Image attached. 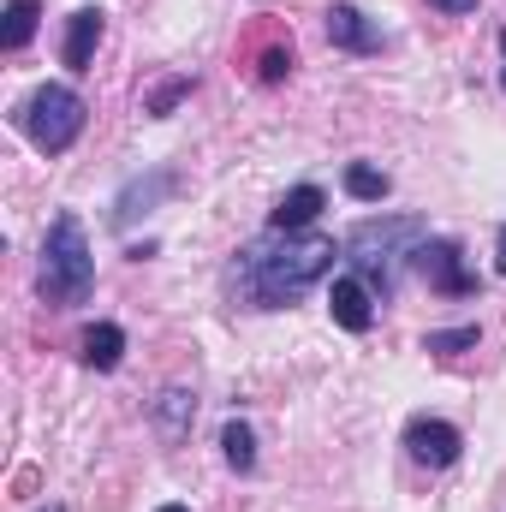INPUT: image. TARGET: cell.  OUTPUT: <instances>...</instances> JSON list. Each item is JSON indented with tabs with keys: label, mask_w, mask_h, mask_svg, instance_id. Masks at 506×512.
Instances as JSON below:
<instances>
[{
	"label": "cell",
	"mask_w": 506,
	"mask_h": 512,
	"mask_svg": "<svg viewBox=\"0 0 506 512\" xmlns=\"http://www.w3.org/2000/svg\"><path fill=\"white\" fill-rule=\"evenodd\" d=\"M84 96L72 90V84H42V90H30V102L18 108V126L24 137L42 149V155H60V149H72L78 143V131H84Z\"/></svg>",
	"instance_id": "cell-4"
},
{
	"label": "cell",
	"mask_w": 506,
	"mask_h": 512,
	"mask_svg": "<svg viewBox=\"0 0 506 512\" xmlns=\"http://www.w3.org/2000/svg\"><path fill=\"white\" fill-rule=\"evenodd\" d=\"M328 42L346 54H381V24H370L358 6H328Z\"/></svg>",
	"instance_id": "cell-7"
},
{
	"label": "cell",
	"mask_w": 506,
	"mask_h": 512,
	"mask_svg": "<svg viewBox=\"0 0 506 512\" xmlns=\"http://www.w3.org/2000/svg\"><path fill=\"white\" fill-rule=\"evenodd\" d=\"M185 90H191V84H167V90H161V96H155V102H149V108H155V114H167V108H173V102H179V96H185Z\"/></svg>",
	"instance_id": "cell-18"
},
{
	"label": "cell",
	"mask_w": 506,
	"mask_h": 512,
	"mask_svg": "<svg viewBox=\"0 0 506 512\" xmlns=\"http://www.w3.org/2000/svg\"><path fill=\"white\" fill-rule=\"evenodd\" d=\"M429 6H441V12H453V18H465V12H477V0H429Z\"/></svg>",
	"instance_id": "cell-19"
},
{
	"label": "cell",
	"mask_w": 506,
	"mask_h": 512,
	"mask_svg": "<svg viewBox=\"0 0 506 512\" xmlns=\"http://www.w3.org/2000/svg\"><path fill=\"white\" fill-rule=\"evenodd\" d=\"M322 185H292L280 203H274V215H268V227H280V233H304L316 215H322Z\"/></svg>",
	"instance_id": "cell-9"
},
{
	"label": "cell",
	"mask_w": 506,
	"mask_h": 512,
	"mask_svg": "<svg viewBox=\"0 0 506 512\" xmlns=\"http://www.w3.org/2000/svg\"><path fill=\"white\" fill-rule=\"evenodd\" d=\"M96 42H102V12H96V6L72 12V24H66V66H72V72H90Z\"/></svg>",
	"instance_id": "cell-10"
},
{
	"label": "cell",
	"mask_w": 506,
	"mask_h": 512,
	"mask_svg": "<svg viewBox=\"0 0 506 512\" xmlns=\"http://www.w3.org/2000/svg\"><path fill=\"white\" fill-rule=\"evenodd\" d=\"M36 512H60V507H36Z\"/></svg>",
	"instance_id": "cell-23"
},
{
	"label": "cell",
	"mask_w": 506,
	"mask_h": 512,
	"mask_svg": "<svg viewBox=\"0 0 506 512\" xmlns=\"http://www.w3.org/2000/svg\"><path fill=\"white\" fill-rule=\"evenodd\" d=\"M501 60H506V30H501ZM501 84H506V66H501Z\"/></svg>",
	"instance_id": "cell-21"
},
{
	"label": "cell",
	"mask_w": 506,
	"mask_h": 512,
	"mask_svg": "<svg viewBox=\"0 0 506 512\" xmlns=\"http://www.w3.org/2000/svg\"><path fill=\"white\" fill-rule=\"evenodd\" d=\"M334 256H340L334 239H322V233H280V227H268L233 262V292L251 310H286L334 268Z\"/></svg>",
	"instance_id": "cell-1"
},
{
	"label": "cell",
	"mask_w": 506,
	"mask_h": 512,
	"mask_svg": "<svg viewBox=\"0 0 506 512\" xmlns=\"http://www.w3.org/2000/svg\"><path fill=\"white\" fill-rule=\"evenodd\" d=\"M191 411H197V399H191V393H179V387H173V393H161V423H167V429H179Z\"/></svg>",
	"instance_id": "cell-16"
},
{
	"label": "cell",
	"mask_w": 506,
	"mask_h": 512,
	"mask_svg": "<svg viewBox=\"0 0 506 512\" xmlns=\"http://www.w3.org/2000/svg\"><path fill=\"white\" fill-rule=\"evenodd\" d=\"M495 268L506 274V227H501V239H495Z\"/></svg>",
	"instance_id": "cell-20"
},
{
	"label": "cell",
	"mask_w": 506,
	"mask_h": 512,
	"mask_svg": "<svg viewBox=\"0 0 506 512\" xmlns=\"http://www.w3.org/2000/svg\"><path fill=\"white\" fill-rule=\"evenodd\" d=\"M346 191H352L358 203H381V197L393 191V179L376 173V167H364V161H352V167H346Z\"/></svg>",
	"instance_id": "cell-14"
},
{
	"label": "cell",
	"mask_w": 506,
	"mask_h": 512,
	"mask_svg": "<svg viewBox=\"0 0 506 512\" xmlns=\"http://www.w3.org/2000/svg\"><path fill=\"white\" fill-rule=\"evenodd\" d=\"M155 512H191V507H155Z\"/></svg>",
	"instance_id": "cell-22"
},
{
	"label": "cell",
	"mask_w": 506,
	"mask_h": 512,
	"mask_svg": "<svg viewBox=\"0 0 506 512\" xmlns=\"http://www.w3.org/2000/svg\"><path fill=\"white\" fill-rule=\"evenodd\" d=\"M286 72H292V48H268L262 54V84H280Z\"/></svg>",
	"instance_id": "cell-17"
},
{
	"label": "cell",
	"mask_w": 506,
	"mask_h": 512,
	"mask_svg": "<svg viewBox=\"0 0 506 512\" xmlns=\"http://www.w3.org/2000/svg\"><path fill=\"white\" fill-rule=\"evenodd\" d=\"M405 453H411L417 465H429V471H447V465L465 453V435H459L453 423H441V417H411V423H405Z\"/></svg>",
	"instance_id": "cell-6"
},
{
	"label": "cell",
	"mask_w": 506,
	"mask_h": 512,
	"mask_svg": "<svg viewBox=\"0 0 506 512\" xmlns=\"http://www.w3.org/2000/svg\"><path fill=\"white\" fill-rule=\"evenodd\" d=\"M221 453H227V465H233V471H256V435H251V423H239V417H233V423L221 429Z\"/></svg>",
	"instance_id": "cell-12"
},
{
	"label": "cell",
	"mask_w": 506,
	"mask_h": 512,
	"mask_svg": "<svg viewBox=\"0 0 506 512\" xmlns=\"http://www.w3.org/2000/svg\"><path fill=\"white\" fill-rule=\"evenodd\" d=\"M328 310H334V322H340V328L364 334V328L376 322V292H370L358 274H346V280H334V292H328Z\"/></svg>",
	"instance_id": "cell-8"
},
{
	"label": "cell",
	"mask_w": 506,
	"mask_h": 512,
	"mask_svg": "<svg viewBox=\"0 0 506 512\" xmlns=\"http://www.w3.org/2000/svg\"><path fill=\"white\" fill-rule=\"evenodd\" d=\"M96 286V256L78 227V215H54L48 245H42V298L48 304H84Z\"/></svg>",
	"instance_id": "cell-3"
},
{
	"label": "cell",
	"mask_w": 506,
	"mask_h": 512,
	"mask_svg": "<svg viewBox=\"0 0 506 512\" xmlns=\"http://www.w3.org/2000/svg\"><path fill=\"white\" fill-rule=\"evenodd\" d=\"M423 239H429L423 221H411V215H381V221H364V227L346 239V256H352V268H358V280H364L370 292L393 298L399 256H417Z\"/></svg>",
	"instance_id": "cell-2"
},
{
	"label": "cell",
	"mask_w": 506,
	"mask_h": 512,
	"mask_svg": "<svg viewBox=\"0 0 506 512\" xmlns=\"http://www.w3.org/2000/svg\"><path fill=\"white\" fill-rule=\"evenodd\" d=\"M126 358V328L120 322H96L90 334H84V364L90 370H114Z\"/></svg>",
	"instance_id": "cell-11"
},
{
	"label": "cell",
	"mask_w": 506,
	"mask_h": 512,
	"mask_svg": "<svg viewBox=\"0 0 506 512\" xmlns=\"http://www.w3.org/2000/svg\"><path fill=\"white\" fill-rule=\"evenodd\" d=\"M465 346H477V328H447L423 340V352H465Z\"/></svg>",
	"instance_id": "cell-15"
},
{
	"label": "cell",
	"mask_w": 506,
	"mask_h": 512,
	"mask_svg": "<svg viewBox=\"0 0 506 512\" xmlns=\"http://www.w3.org/2000/svg\"><path fill=\"white\" fill-rule=\"evenodd\" d=\"M417 274H423L435 292H453V298L477 292V274L465 268V251H459L453 239H423V245H417Z\"/></svg>",
	"instance_id": "cell-5"
},
{
	"label": "cell",
	"mask_w": 506,
	"mask_h": 512,
	"mask_svg": "<svg viewBox=\"0 0 506 512\" xmlns=\"http://www.w3.org/2000/svg\"><path fill=\"white\" fill-rule=\"evenodd\" d=\"M36 12H42L36 0H12V6H6V30H0V48H12V54H18V48L36 36Z\"/></svg>",
	"instance_id": "cell-13"
}]
</instances>
